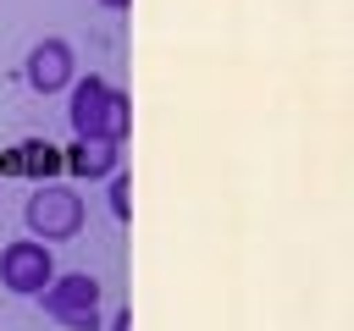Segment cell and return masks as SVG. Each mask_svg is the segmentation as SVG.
I'll use <instances>...</instances> for the list:
<instances>
[{"instance_id":"cell-1","label":"cell","mask_w":354,"mask_h":331,"mask_svg":"<svg viewBox=\"0 0 354 331\" xmlns=\"http://www.w3.org/2000/svg\"><path fill=\"white\" fill-rule=\"evenodd\" d=\"M22 221H28V232L39 243H66V237L83 232V199L66 182H39L28 193V204H22Z\"/></svg>"},{"instance_id":"cell-2","label":"cell","mask_w":354,"mask_h":331,"mask_svg":"<svg viewBox=\"0 0 354 331\" xmlns=\"http://www.w3.org/2000/svg\"><path fill=\"white\" fill-rule=\"evenodd\" d=\"M0 281L17 292V298H39L50 281H55V259H50V243L39 237H17L0 248Z\"/></svg>"},{"instance_id":"cell-3","label":"cell","mask_w":354,"mask_h":331,"mask_svg":"<svg viewBox=\"0 0 354 331\" xmlns=\"http://www.w3.org/2000/svg\"><path fill=\"white\" fill-rule=\"evenodd\" d=\"M28 88L33 94H61V88H72V77H77V55H72V44L66 39H39L33 50H28Z\"/></svg>"},{"instance_id":"cell-4","label":"cell","mask_w":354,"mask_h":331,"mask_svg":"<svg viewBox=\"0 0 354 331\" xmlns=\"http://www.w3.org/2000/svg\"><path fill=\"white\" fill-rule=\"evenodd\" d=\"M105 105H111V83L100 72L72 77V88H66V121H72L77 138H100L105 132Z\"/></svg>"},{"instance_id":"cell-5","label":"cell","mask_w":354,"mask_h":331,"mask_svg":"<svg viewBox=\"0 0 354 331\" xmlns=\"http://www.w3.org/2000/svg\"><path fill=\"white\" fill-rule=\"evenodd\" d=\"M39 303H44V314L50 320H61V314H77V309H100V281L88 276V270H55V281L39 292Z\"/></svg>"},{"instance_id":"cell-6","label":"cell","mask_w":354,"mask_h":331,"mask_svg":"<svg viewBox=\"0 0 354 331\" xmlns=\"http://www.w3.org/2000/svg\"><path fill=\"white\" fill-rule=\"evenodd\" d=\"M66 166L77 177H88V182H111L122 171V143H111V138H77L72 154H66Z\"/></svg>"},{"instance_id":"cell-7","label":"cell","mask_w":354,"mask_h":331,"mask_svg":"<svg viewBox=\"0 0 354 331\" xmlns=\"http://www.w3.org/2000/svg\"><path fill=\"white\" fill-rule=\"evenodd\" d=\"M127 127H133V99H127L122 88H111V105H105V132H100V138L122 143V138H127Z\"/></svg>"},{"instance_id":"cell-8","label":"cell","mask_w":354,"mask_h":331,"mask_svg":"<svg viewBox=\"0 0 354 331\" xmlns=\"http://www.w3.org/2000/svg\"><path fill=\"white\" fill-rule=\"evenodd\" d=\"M17 154H22V166H28V171H55V166H61V149H50V143H39V138H33V143H22Z\"/></svg>"},{"instance_id":"cell-9","label":"cell","mask_w":354,"mask_h":331,"mask_svg":"<svg viewBox=\"0 0 354 331\" xmlns=\"http://www.w3.org/2000/svg\"><path fill=\"white\" fill-rule=\"evenodd\" d=\"M66 331H100V309H77V314H61Z\"/></svg>"},{"instance_id":"cell-10","label":"cell","mask_w":354,"mask_h":331,"mask_svg":"<svg viewBox=\"0 0 354 331\" xmlns=\"http://www.w3.org/2000/svg\"><path fill=\"white\" fill-rule=\"evenodd\" d=\"M111 215H127V177H111Z\"/></svg>"},{"instance_id":"cell-11","label":"cell","mask_w":354,"mask_h":331,"mask_svg":"<svg viewBox=\"0 0 354 331\" xmlns=\"http://www.w3.org/2000/svg\"><path fill=\"white\" fill-rule=\"evenodd\" d=\"M111 331H133V314H127V309H122V314H116V320H111Z\"/></svg>"},{"instance_id":"cell-12","label":"cell","mask_w":354,"mask_h":331,"mask_svg":"<svg viewBox=\"0 0 354 331\" xmlns=\"http://www.w3.org/2000/svg\"><path fill=\"white\" fill-rule=\"evenodd\" d=\"M100 6H105V11H127L133 0H100Z\"/></svg>"}]
</instances>
